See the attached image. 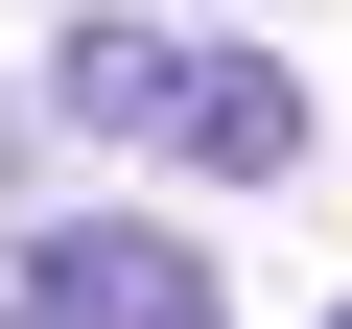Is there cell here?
Here are the masks:
<instances>
[{"label":"cell","mask_w":352,"mask_h":329,"mask_svg":"<svg viewBox=\"0 0 352 329\" xmlns=\"http://www.w3.org/2000/svg\"><path fill=\"white\" fill-rule=\"evenodd\" d=\"M47 118H71V141H118V164H212V189H282V164H305V71L188 47L164 0H94V24L47 47Z\"/></svg>","instance_id":"obj_1"},{"label":"cell","mask_w":352,"mask_h":329,"mask_svg":"<svg viewBox=\"0 0 352 329\" xmlns=\"http://www.w3.org/2000/svg\"><path fill=\"white\" fill-rule=\"evenodd\" d=\"M0 329H235V306H212V259L164 212H47L0 259Z\"/></svg>","instance_id":"obj_2"},{"label":"cell","mask_w":352,"mask_h":329,"mask_svg":"<svg viewBox=\"0 0 352 329\" xmlns=\"http://www.w3.org/2000/svg\"><path fill=\"white\" fill-rule=\"evenodd\" d=\"M329 329H352V306H329Z\"/></svg>","instance_id":"obj_3"}]
</instances>
